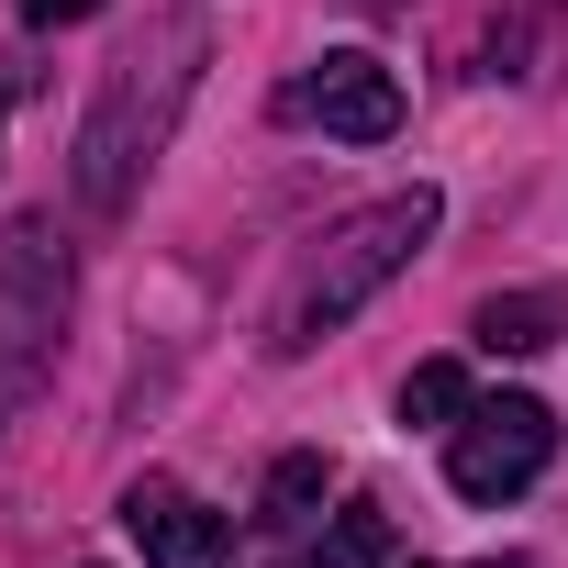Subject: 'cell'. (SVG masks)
<instances>
[{"mask_svg":"<svg viewBox=\"0 0 568 568\" xmlns=\"http://www.w3.org/2000/svg\"><path fill=\"white\" fill-rule=\"evenodd\" d=\"M278 568H390V524H379V513H335V524H324V546L278 557Z\"/></svg>","mask_w":568,"mask_h":568,"instance_id":"8992f818","label":"cell"},{"mask_svg":"<svg viewBox=\"0 0 568 568\" xmlns=\"http://www.w3.org/2000/svg\"><path fill=\"white\" fill-rule=\"evenodd\" d=\"M546 457H557V413H546V402H524V390L468 402V413L446 424V479H457L468 501H513V490H535V479H546Z\"/></svg>","mask_w":568,"mask_h":568,"instance_id":"7a4b0ae2","label":"cell"},{"mask_svg":"<svg viewBox=\"0 0 568 568\" xmlns=\"http://www.w3.org/2000/svg\"><path fill=\"white\" fill-rule=\"evenodd\" d=\"M101 0H23V23H90Z\"/></svg>","mask_w":568,"mask_h":568,"instance_id":"9c48e42d","label":"cell"},{"mask_svg":"<svg viewBox=\"0 0 568 568\" xmlns=\"http://www.w3.org/2000/svg\"><path fill=\"white\" fill-rule=\"evenodd\" d=\"M479 346H490V357H535V346H557V302H546V291L479 302Z\"/></svg>","mask_w":568,"mask_h":568,"instance_id":"5b68a950","label":"cell"},{"mask_svg":"<svg viewBox=\"0 0 568 568\" xmlns=\"http://www.w3.org/2000/svg\"><path fill=\"white\" fill-rule=\"evenodd\" d=\"M324 490H335V468H324V457L302 446V457H278V468H267L256 513H267V524H313V513H324Z\"/></svg>","mask_w":568,"mask_h":568,"instance_id":"52a82bcc","label":"cell"},{"mask_svg":"<svg viewBox=\"0 0 568 568\" xmlns=\"http://www.w3.org/2000/svg\"><path fill=\"white\" fill-rule=\"evenodd\" d=\"M435 223H446V201L435 190H390V201H368V212H346L324 245H313V267L291 278V302L267 313V357H302V346H324L335 324H357L390 278L435 245Z\"/></svg>","mask_w":568,"mask_h":568,"instance_id":"6da1fadb","label":"cell"},{"mask_svg":"<svg viewBox=\"0 0 568 568\" xmlns=\"http://www.w3.org/2000/svg\"><path fill=\"white\" fill-rule=\"evenodd\" d=\"M291 112H302V123H324V134H346V145H390V134H402V79H390L379 57L335 45L324 68H302V79H291Z\"/></svg>","mask_w":568,"mask_h":568,"instance_id":"3957f363","label":"cell"},{"mask_svg":"<svg viewBox=\"0 0 568 568\" xmlns=\"http://www.w3.org/2000/svg\"><path fill=\"white\" fill-rule=\"evenodd\" d=\"M479 568H524V557H479Z\"/></svg>","mask_w":568,"mask_h":568,"instance_id":"30bf717a","label":"cell"},{"mask_svg":"<svg viewBox=\"0 0 568 568\" xmlns=\"http://www.w3.org/2000/svg\"><path fill=\"white\" fill-rule=\"evenodd\" d=\"M457 413H468V368H457V357H424V368L402 379V424H424V435H446Z\"/></svg>","mask_w":568,"mask_h":568,"instance_id":"ba28073f","label":"cell"},{"mask_svg":"<svg viewBox=\"0 0 568 568\" xmlns=\"http://www.w3.org/2000/svg\"><path fill=\"white\" fill-rule=\"evenodd\" d=\"M123 535L145 546V568H223V557H234L223 513H201L179 479H134V490H123Z\"/></svg>","mask_w":568,"mask_h":568,"instance_id":"277c9868","label":"cell"}]
</instances>
